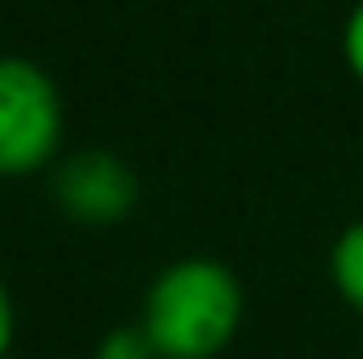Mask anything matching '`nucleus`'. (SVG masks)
Segmentation results:
<instances>
[{
    "mask_svg": "<svg viewBox=\"0 0 363 359\" xmlns=\"http://www.w3.org/2000/svg\"><path fill=\"white\" fill-rule=\"evenodd\" d=\"M143 332L161 359H216L244 323V290L216 258H175L143 295Z\"/></svg>",
    "mask_w": 363,
    "mask_h": 359,
    "instance_id": "f257e3e1",
    "label": "nucleus"
},
{
    "mask_svg": "<svg viewBox=\"0 0 363 359\" xmlns=\"http://www.w3.org/2000/svg\"><path fill=\"white\" fill-rule=\"evenodd\" d=\"M65 106L55 79L28 55H0V175H37L55 162Z\"/></svg>",
    "mask_w": 363,
    "mask_h": 359,
    "instance_id": "f03ea898",
    "label": "nucleus"
},
{
    "mask_svg": "<svg viewBox=\"0 0 363 359\" xmlns=\"http://www.w3.org/2000/svg\"><path fill=\"white\" fill-rule=\"evenodd\" d=\"M51 198L60 216H69L74 226L106 231V226H120L133 216L143 184L124 157L106 153V148H83L69 162H60V171L51 180Z\"/></svg>",
    "mask_w": 363,
    "mask_h": 359,
    "instance_id": "7ed1b4c3",
    "label": "nucleus"
},
{
    "mask_svg": "<svg viewBox=\"0 0 363 359\" xmlns=\"http://www.w3.org/2000/svg\"><path fill=\"white\" fill-rule=\"evenodd\" d=\"M331 281L340 299L354 314H363V221H350L331 244Z\"/></svg>",
    "mask_w": 363,
    "mask_h": 359,
    "instance_id": "20e7f679",
    "label": "nucleus"
},
{
    "mask_svg": "<svg viewBox=\"0 0 363 359\" xmlns=\"http://www.w3.org/2000/svg\"><path fill=\"white\" fill-rule=\"evenodd\" d=\"M92 359H161V355L152 346V336L143 332V323H124V327H111L101 336Z\"/></svg>",
    "mask_w": 363,
    "mask_h": 359,
    "instance_id": "39448f33",
    "label": "nucleus"
},
{
    "mask_svg": "<svg viewBox=\"0 0 363 359\" xmlns=\"http://www.w3.org/2000/svg\"><path fill=\"white\" fill-rule=\"evenodd\" d=\"M340 51H345V65H350V74L363 83V0L354 9H350V18H345V37H340Z\"/></svg>",
    "mask_w": 363,
    "mask_h": 359,
    "instance_id": "423d86ee",
    "label": "nucleus"
},
{
    "mask_svg": "<svg viewBox=\"0 0 363 359\" xmlns=\"http://www.w3.org/2000/svg\"><path fill=\"white\" fill-rule=\"evenodd\" d=\"M14 327H18V318H14V299H9L5 281H0V359H9V346H14Z\"/></svg>",
    "mask_w": 363,
    "mask_h": 359,
    "instance_id": "0eeeda50",
    "label": "nucleus"
}]
</instances>
